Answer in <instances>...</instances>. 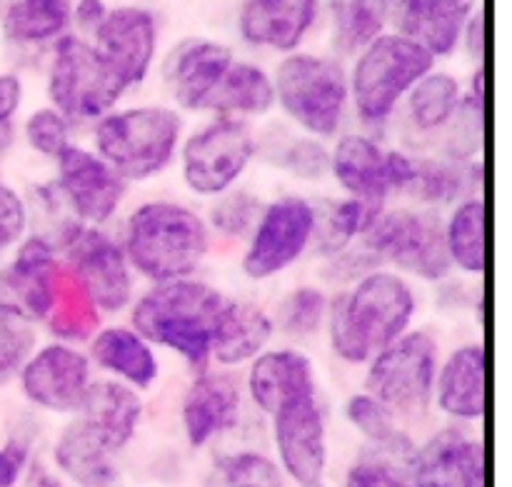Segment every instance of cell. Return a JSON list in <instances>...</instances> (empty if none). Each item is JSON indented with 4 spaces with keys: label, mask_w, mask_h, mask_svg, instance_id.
I'll list each match as a JSON object with an SVG mask.
<instances>
[{
    "label": "cell",
    "mask_w": 512,
    "mask_h": 487,
    "mask_svg": "<svg viewBox=\"0 0 512 487\" xmlns=\"http://www.w3.org/2000/svg\"><path fill=\"white\" fill-rule=\"evenodd\" d=\"M48 325L58 338L78 343V340H88L93 335L95 325H98V308L83 285L78 283L73 273L60 270L58 288H55V303L48 315Z\"/></svg>",
    "instance_id": "35"
},
{
    "label": "cell",
    "mask_w": 512,
    "mask_h": 487,
    "mask_svg": "<svg viewBox=\"0 0 512 487\" xmlns=\"http://www.w3.org/2000/svg\"><path fill=\"white\" fill-rule=\"evenodd\" d=\"M28 468V448L20 440H8L0 448V487H18Z\"/></svg>",
    "instance_id": "47"
},
{
    "label": "cell",
    "mask_w": 512,
    "mask_h": 487,
    "mask_svg": "<svg viewBox=\"0 0 512 487\" xmlns=\"http://www.w3.org/2000/svg\"><path fill=\"white\" fill-rule=\"evenodd\" d=\"M418 300L408 280L388 270H370L350 293L328 303L330 348L348 365L370 363L375 353L403 338Z\"/></svg>",
    "instance_id": "1"
},
{
    "label": "cell",
    "mask_w": 512,
    "mask_h": 487,
    "mask_svg": "<svg viewBox=\"0 0 512 487\" xmlns=\"http://www.w3.org/2000/svg\"><path fill=\"white\" fill-rule=\"evenodd\" d=\"M70 273L78 278L93 305L105 313H120L133 300V273L123 248L90 225H68L63 233Z\"/></svg>",
    "instance_id": "11"
},
{
    "label": "cell",
    "mask_w": 512,
    "mask_h": 487,
    "mask_svg": "<svg viewBox=\"0 0 512 487\" xmlns=\"http://www.w3.org/2000/svg\"><path fill=\"white\" fill-rule=\"evenodd\" d=\"M465 40H468V50L470 55H475L478 58V63L483 65V53H485V20H483V13H475L470 15L468 23H465Z\"/></svg>",
    "instance_id": "50"
},
{
    "label": "cell",
    "mask_w": 512,
    "mask_h": 487,
    "mask_svg": "<svg viewBox=\"0 0 512 487\" xmlns=\"http://www.w3.org/2000/svg\"><path fill=\"white\" fill-rule=\"evenodd\" d=\"M435 58L405 35H378L360 50L353 70V100L360 120L378 125L390 118L400 98L433 73Z\"/></svg>",
    "instance_id": "5"
},
{
    "label": "cell",
    "mask_w": 512,
    "mask_h": 487,
    "mask_svg": "<svg viewBox=\"0 0 512 487\" xmlns=\"http://www.w3.org/2000/svg\"><path fill=\"white\" fill-rule=\"evenodd\" d=\"M93 48L128 90L130 85L143 83L153 65L155 48H158V23L145 8L125 5V8L108 10L103 23L95 28Z\"/></svg>",
    "instance_id": "17"
},
{
    "label": "cell",
    "mask_w": 512,
    "mask_h": 487,
    "mask_svg": "<svg viewBox=\"0 0 512 487\" xmlns=\"http://www.w3.org/2000/svg\"><path fill=\"white\" fill-rule=\"evenodd\" d=\"M243 410L238 383L228 375L200 373L183 398V430L190 448H205L210 440L235 428Z\"/></svg>",
    "instance_id": "19"
},
{
    "label": "cell",
    "mask_w": 512,
    "mask_h": 487,
    "mask_svg": "<svg viewBox=\"0 0 512 487\" xmlns=\"http://www.w3.org/2000/svg\"><path fill=\"white\" fill-rule=\"evenodd\" d=\"M60 270L53 243L40 235L23 240L13 260L0 268V305L18 310L33 323L48 320Z\"/></svg>",
    "instance_id": "16"
},
{
    "label": "cell",
    "mask_w": 512,
    "mask_h": 487,
    "mask_svg": "<svg viewBox=\"0 0 512 487\" xmlns=\"http://www.w3.org/2000/svg\"><path fill=\"white\" fill-rule=\"evenodd\" d=\"M345 487H420L415 478V460H395L375 453L348 470Z\"/></svg>",
    "instance_id": "41"
},
{
    "label": "cell",
    "mask_w": 512,
    "mask_h": 487,
    "mask_svg": "<svg viewBox=\"0 0 512 487\" xmlns=\"http://www.w3.org/2000/svg\"><path fill=\"white\" fill-rule=\"evenodd\" d=\"M20 100H23V85H20L18 75H0V125L10 123V118L18 113Z\"/></svg>",
    "instance_id": "48"
},
{
    "label": "cell",
    "mask_w": 512,
    "mask_h": 487,
    "mask_svg": "<svg viewBox=\"0 0 512 487\" xmlns=\"http://www.w3.org/2000/svg\"><path fill=\"white\" fill-rule=\"evenodd\" d=\"M23 487H63V483H60L53 473H48L45 468L35 465L28 473V480H25Z\"/></svg>",
    "instance_id": "51"
},
{
    "label": "cell",
    "mask_w": 512,
    "mask_h": 487,
    "mask_svg": "<svg viewBox=\"0 0 512 487\" xmlns=\"http://www.w3.org/2000/svg\"><path fill=\"white\" fill-rule=\"evenodd\" d=\"M485 210L483 198H468L453 210L448 225L443 228L445 248H448L450 263L470 275H483L488 265L485 255Z\"/></svg>",
    "instance_id": "32"
},
{
    "label": "cell",
    "mask_w": 512,
    "mask_h": 487,
    "mask_svg": "<svg viewBox=\"0 0 512 487\" xmlns=\"http://www.w3.org/2000/svg\"><path fill=\"white\" fill-rule=\"evenodd\" d=\"M420 487H485V445L460 430H443L415 453Z\"/></svg>",
    "instance_id": "20"
},
{
    "label": "cell",
    "mask_w": 512,
    "mask_h": 487,
    "mask_svg": "<svg viewBox=\"0 0 512 487\" xmlns=\"http://www.w3.org/2000/svg\"><path fill=\"white\" fill-rule=\"evenodd\" d=\"M213 223L223 230L225 235H238L255 223V198L238 193L220 200L218 208L213 210Z\"/></svg>",
    "instance_id": "46"
},
{
    "label": "cell",
    "mask_w": 512,
    "mask_h": 487,
    "mask_svg": "<svg viewBox=\"0 0 512 487\" xmlns=\"http://www.w3.org/2000/svg\"><path fill=\"white\" fill-rule=\"evenodd\" d=\"M473 0H415L395 25L400 35L423 45L433 58L450 55L463 38Z\"/></svg>",
    "instance_id": "27"
},
{
    "label": "cell",
    "mask_w": 512,
    "mask_h": 487,
    "mask_svg": "<svg viewBox=\"0 0 512 487\" xmlns=\"http://www.w3.org/2000/svg\"><path fill=\"white\" fill-rule=\"evenodd\" d=\"M8 8V3H5V0H0V10H5Z\"/></svg>",
    "instance_id": "53"
},
{
    "label": "cell",
    "mask_w": 512,
    "mask_h": 487,
    "mask_svg": "<svg viewBox=\"0 0 512 487\" xmlns=\"http://www.w3.org/2000/svg\"><path fill=\"white\" fill-rule=\"evenodd\" d=\"M33 320L20 315L18 310L0 305V385L10 383L23 370L30 355L35 353Z\"/></svg>",
    "instance_id": "38"
},
{
    "label": "cell",
    "mask_w": 512,
    "mask_h": 487,
    "mask_svg": "<svg viewBox=\"0 0 512 487\" xmlns=\"http://www.w3.org/2000/svg\"><path fill=\"white\" fill-rule=\"evenodd\" d=\"M25 225H28V210H25L23 198L13 188L0 183V258L5 250L20 243Z\"/></svg>",
    "instance_id": "45"
},
{
    "label": "cell",
    "mask_w": 512,
    "mask_h": 487,
    "mask_svg": "<svg viewBox=\"0 0 512 487\" xmlns=\"http://www.w3.org/2000/svg\"><path fill=\"white\" fill-rule=\"evenodd\" d=\"M25 400L48 413H78L90 388V360L65 343L35 350L18 373Z\"/></svg>",
    "instance_id": "14"
},
{
    "label": "cell",
    "mask_w": 512,
    "mask_h": 487,
    "mask_svg": "<svg viewBox=\"0 0 512 487\" xmlns=\"http://www.w3.org/2000/svg\"><path fill=\"white\" fill-rule=\"evenodd\" d=\"M270 418L280 473L295 487H328V425L318 398L285 405Z\"/></svg>",
    "instance_id": "13"
},
{
    "label": "cell",
    "mask_w": 512,
    "mask_h": 487,
    "mask_svg": "<svg viewBox=\"0 0 512 487\" xmlns=\"http://www.w3.org/2000/svg\"><path fill=\"white\" fill-rule=\"evenodd\" d=\"M460 173L445 163L435 160H418L415 158L413 180L408 185V193L420 198L423 203H448L460 193Z\"/></svg>",
    "instance_id": "42"
},
{
    "label": "cell",
    "mask_w": 512,
    "mask_h": 487,
    "mask_svg": "<svg viewBox=\"0 0 512 487\" xmlns=\"http://www.w3.org/2000/svg\"><path fill=\"white\" fill-rule=\"evenodd\" d=\"M95 365L118 375L125 385L145 390L155 385L160 373L158 358L148 340L133 328H105L93 338L90 348Z\"/></svg>",
    "instance_id": "29"
},
{
    "label": "cell",
    "mask_w": 512,
    "mask_h": 487,
    "mask_svg": "<svg viewBox=\"0 0 512 487\" xmlns=\"http://www.w3.org/2000/svg\"><path fill=\"white\" fill-rule=\"evenodd\" d=\"M25 140L43 158H58L70 145V123L55 108H40L25 120Z\"/></svg>",
    "instance_id": "43"
},
{
    "label": "cell",
    "mask_w": 512,
    "mask_h": 487,
    "mask_svg": "<svg viewBox=\"0 0 512 487\" xmlns=\"http://www.w3.org/2000/svg\"><path fill=\"white\" fill-rule=\"evenodd\" d=\"M463 95L460 83L448 73H428L410 90V118L418 130H440L458 115Z\"/></svg>",
    "instance_id": "34"
},
{
    "label": "cell",
    "mask_w": 512,
    "mask_h": 487,
    "mask_svg": "<svg viewBox=\"0 0 512 487\" xmlns=\"http://www.w3.org/2000/svg\"><path fill=\"white\" fill-rule=\"evenodd\" d=\"M73 15H75V23H78L80 28L93 30L95 33V28H98V25L103 23L105 15H108V8H105L103 0H78Z\"/></svg>",
    "instance_id": "49"
},
{
    "label": "cell",
    "mask_w": 512,
    "mask_h": 487,
    "mask_svg": "<svg viewBox=\"0 0 512 487\" xmlns=\"http://www.w3.org/2000/svg\"><path fill=\"white\" fill-rule=\"evenodd\" d=\"M253 403L263 413L275 415L280 408L315 395V368L308 355L298 350H268L253 360L248 375Z\"/></svg>",
    "instance_id": "21"
},
{
    "label": "cell",
    "mask_w": 512,
    "mask_h": 487,
    "mask_svg": "<svg viewBox=\"0 0 512 487\" xmlns=\"http://www.w3.org/2000/svg\"><path fill=\"white\" fill-rule=\"evenodd\" d=\"M225 300L223 293L200 280L158 283L133 305V330L203 373L210 365V330Z\"/></svg>",
    "instance_id": "2"
},
{
    "label": "cell",
    "mask_w": 512,
    "mask_h": 487,
    "mask_svg": "<svg viewBox=\"0 0 512 487\" xmlns=\"http://www.w3.org/2000/svg\"><path fill=\"white\" fill-rule=\"evenodd\" d=\"M275 88L263 68L250 63H235L225 70L220 83L205 100L203 110H213L220 118L235 115H263L273 108Z\"/></svg>",
    "instance_id": "30"
},
{
    "label": "cell",
    "mask_w": 512,
    "mask_h": 487,
    "mask_svg": "<svg viewBox=\"0 0 512 487\" xmlns=\"http://www.w3.org/2000/svg\"><path fill=\"white\" fill-rule=\"evenodd\" d=\"M315 210L303 198H280L263 210L243 255L250 280H268L300 260L315 235Z\"/></svg>",
    "instance_id": "12"
},
{
    "label": "cell",
    "mask_w": 512,
    "mask_h": 487,
    "mask_svg": "<svg viewBox=\"0 0 512 487\" xmlns=\"http://www.w3.org/2000/svg\"><path fill=\"white\" fill-rule=\"evenodd\" d=\"M365 238V250L380 263L398 265L405 273L425 280V283H438L448 278L450 255L445 248L443 228L435 218L413 210H388L375 218Z\"/></svg>",
    "instance_id": "9"
},
{
    "label": "cell",
    "mask_w": 512,
    "mask_h": 487,
    "mask_svg": "<svg viewBox=\"0 0 512 487\" xmlns=\"http://www.w3.org/2000/svg\"><path fill=\"white\" fill-rule=\"evenodd\" d=\"M318 18V0H245L240 33L250 45L280 53L298 48Z\"/></svg>",
    "instance_id": "23"
},
{
    "label": "cell",
    "mask_w": 512,
    "mask_h": 487,
    "mask_svg": "<svg viewBox=\"0 0 512 487\" xmlns=\"http://www.w3.org/2000/svg\"><path fill=\"white\" fill-rule=\"evenodd\" d=\"M58 190L83 225H103L118 213L125 180L98 153L68 145L58 155Z\"/></svg>",
    "instance_id": "15"
},
{
    "label": "cell",
    "mask_w": 512,
    "mask_h": 487,
    "mask_svg": "<svg viewBox=\"0 0 512 487\" xmlns=\"http://www.w3.org/2000/svg\"><path fill=\"white\" fill-rule=\"evenodd\" d=\"M208 248V225L180 203H145L125 225L123 253L130 268L155 285L190 278L208 255Z\"/></svg>",
    "instance_id": "3"
},
{
    "label": "cell",
    "mask_w": 512,
    "mask_h": 487,
    "mask_svg": "<svg viewBox=\"0 0 512 487\" xmlns=\"http://www.w3.org/2000/svg\"><path fill=\"white\" fill-rule=\"evenodd\" d=\"M80 423L113 455L133 443L143 420V400L138 390L120 380H95L78 410Z\"/></svg>",
    "instance_id": "18"
},
{
    "label": "cell",
    "mask_w": 512,
    "mask_h": 487,
    "mask_svg": "<svg viewBox=\"0 0 512 487\" xmlns=\"http://www.w3.org/2000/svg\"><path fill=\"white\" fill-rule=\"evenodd\" d=\"M328 303L323 290L318 288H298L280 303L278 320L280 328L290 338H310L318 333L328 318Z\"/></svg>",
    "instance_id": "39"
},
{
    "label": "cell",
    "mask_w": 512,
    "mask_h": 487,
    "mask_svg": "<svg viewBox=\"0 0 512 487\" xmlns=\"http://www.w3.org/2000/svg\"><path fill=\"white\" fill-rule=\"evenodd\" d=\"M335 45L343 53H355L373 43L385 25L383 0H330Z\"/></svg>",
    "instance_id": "36"
},
{
    "label": "cell",
    "mask_w": 512,
    "mask_h": 487,
    "mask_svg": "<svg viewBox=\"0 0 512 487\" xmlns=\"http://www.w3.org/2000/svg\"><path fill=\"white\" fill-rule=\"evenodd\" d=\"M203 487H285V475L268 455L240 450L215 460Z\"/></svg>",
    "instance_id": "37"
},
{
    "label": "cell",
    "mask_w": 512,
    "mask_h": 487,
    "mask_svg": "<svg viewBox=\"0 0 512 487\" xmlns=\"http://www.w3.org/2000/svg\"><path fill=\"white\" fill-rule=\"evenodd\" d=\"M183 118L163 105L108 113L95 125L98 155L123 180L143 183L163 173L180 148Z\"/></svg>",
    "instance_id": "4"
},
{
    "label": "cell",
    "mask_w": 512,
    "mask_h": 487,
    "mask_svg": "<svg viewBox=\"0 0 512 487\" xmlns=\"http://www.w3.org/2000/svg\"><path fill=\"white\" fill-rule=\"evenodd\" d=\"M125 85L115 78L98 50L75 35H65L55 43L48 75V95L53 108L68 123L100 120L113 110Z\"/></svg>",
    "instance_id": "8"
},
{
    "label": "cell",
    "mask_w": 512,
    "mask_h": 487,
    "mask_svg": "<svg viewBox=\"0 0 512 487\" xmlns=\"http://www.w3.org/2000/svg\"><path fill=\"white\" fill-rule=\"evenodd\" d=\"M273 338V320L253 303L225 300L210 330V360L235 368L265 353Z\"/></svg>",
    "instance_id": "25"
},
{
    "label": "cell",
    "mask_w": 512,
    "mask_h": 487,
    "mask_svg": "<svg viewBox=\"0 0 512 487\" xmlns=\"http://www.w3.org/2000/svg\"><path fill=\"white\" fill-rule=\"evenodd\" d=\"M285 168L303 180H320L330 173V153L313 138H298L283 153Z\"/></svg>",
    "instance_id": "44"
},
{
    "label": "cell",
    "mask_w": 512,
    "mask_h": 487,
    "mask_svg": "<svg viewBox=\"0 0 512 487\" xmlns=\"http://www.w3.org/2000/svg\"><path fill=\"white\" fill-rule=\"evenodd\" d=\"M330 173L350 198L385 208L390 195L388 153L365 135H345L330 155Z\"/></svg>",
    "instance_id": "26"
},
{
    "label": "cell",
    "mask_w": 512,
    "mask_h": 487,
    "mask_svg": "<svg viewBox=\"0 0 512 487\" xmlns=\"http://www.w3.org/2000/svg\"><path fill=\"white\" fill-rule=\"evenodd\" d=\"M350 425L373 445V450L378 455L395 460H415V445L408 435L400 430V425L395 423V415L385 408L380 400H375L373 395L360 393L353 395L348 400V408H345Z\"/></svg>",
    "instance_id": "31"
},
{
    "label": "cell",
    "mask_w": 512,
    "mask_h": 487,
    "mask_svg": "<svg viewBox=\"0 0 512 487\" xmlns=\"http://www.w3.org/2000/svg\"><path fill=\"white\" fill-rule=\"evenodd\" d=\"M413 3H415V0H383L385 18H390L395 23V20H398L400 15H403L405 10H408Z\"/></svg>",
    "instance_id": "52"
},
{
    "label": "cell",
    "mask_w": 512,
    "mask_h": 487,
    "mask_svg": "<svg viewBox=\"0 0 512 487\" xmlns=\"http://www.w3.org/2000/svg\"><path fill=\"white\" fill-rule=\"evenodd\" d=\"M438 375V345L428 333H405L370 358L365 390L398 418L428 413Z\"/></svg>",
    "instance_id": "7"
},
{
    "label": "cell",
    "mask_w": 512,
    "mask_h": 487,
    "mask_svg": "<svg viewBox=\"0 0 512 487\" xmlns=\"http://www.w3.org/2000/svg\"><path fill=\"white\" fill-rule=\"evenodd\" d=\"M255 138L238 118H218L195 130L183 145V180L195 195L228 193L248 170Z\"/></svg>",
    "instance_id": "10"
},
{
    "label": "cell",
    "mask_w": 512,
    "mask_h": 487,
    "mask_svg": "<svg viewBox=\"0 0 512 487\" xmlns=\"http://www.w3.org/2000/svg\"><path fill=\"white\" fill-rule=\"evenodd\" d=\"M485 348L480 343L455 350L435 375V400L448 418L483 420L485 418Z\"/></svg>",
    "instance_id": "24"
},
{
    "label": "cell",
    "mask_w": 512,
    "mask_h": 487,
    "mask_svg": "<svg viewBox=\"0 0 512 487\" xmlns=\"http://www.w3.org/2000/svg\"><path fill=\"white\" fill-rule=\"evenodd\" d=\"M115 455L85 430L80 420L58 435L53 448L55 468L78 487H118Z\"/></svg>",
    "instance_id": "28"
},
{
    "label": "cell",
    "mask_w": 512,
    "mask_h": 487,
    "mask_svg": "<svg viewBox=\"0 0 512 487\" xmlns=\"http://www.w3.org/2000/svg\"><path fill=\"white\" fill-rule=\"evenodd\" d=\"M273 88L285 113L315 138H333L343 125L350 88L335 60L310 53L290 55L280 63Z\"/></svg>",
    "instance_id": "6"
},
{
    "label": "cell",
    "mask_w": 512,
    "mask_h": 487,
    "mask_svg": "<svg viewBox=\"0 0 512 487\" xmlns=\"http://www.w3.org/2000/svg\"><path fill=\"white\" fill-rule=\"evenodd\" d=\"M230 65H233V53L228 45L190 38L170 53L165 63V80L183 108L203 110L205 100Z\"/></svg>",
    "instance_id": "22"
},
{
    "label": "cell",
    "mask_w": 512,
    "mask_h": 487,
    "mask_svg": "<svg viewBox=\"0 0 512 487\" xmlns=\"http://www.w3.org/2000/svg\"><path fill=\"white\" fill-rule=\"evenodd\" d=\"M380 213H383V208H375V205L363 203V200H343L328 218V233H325L323 240L325 253L330 258L343 253L350 240L368 233V228L375 223Z\"/></svg>",
    "instance_id": "40"
},
{
    "label": "cell",
    "mask_w": 512,
    "mask_h": 487,
    "mask_svg": "<svg viewBox=\"0 0 512 487\" xmlns=\"http://www.w3.org/2000/svg\"><path fill=\"white\" fill-rule=\"evenodd\" d=\"M68 0H13L3 10L5 38L20 45L53 40L70 23Z\"/></svg>",
    "instance_id": "33"
}]
</instances>
